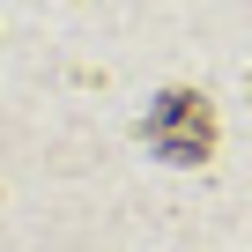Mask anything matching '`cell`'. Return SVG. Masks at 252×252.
<instances>
[{"instance_id":"obj_1","label":"cell","mask_w":252,"mask_h":252,"mask_svg":"<svg viewBox=\"0 0 252 252\" xmlns=\"http://www.w3.org/2000/svg\"><path fill=\"white\" fill-rule=\"evenodd\" d=\"M149 141H156L171 163H200V156L215 149V111H208L193 89H171V96L156 104V119H149Z\"/></svg>"}]
</instances>
